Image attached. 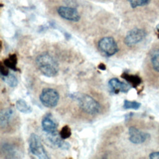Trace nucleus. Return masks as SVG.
Returning a JSON list of instances; mask_svg holds the SVG:
<instances>
[{"label":"nucleus","mask_w":159,"mask_h":159,"mask_svg":"<svg viewBox=\"0 0 159 159\" xmlns=\"http://www.w3.org/2000/svg\"><path fill=\"white\" fill-rule=\"evenodd\" d=\"M70 96L73 99H75L78 102L79 107L84 112L88 114H97L101 109L100 104L88 94L81 93H75L71 94Z\"/></svg>","instance_id":"f257e3e1"},{"label":"nucleus","mask_w":159,"mask_h":159,"mask_svg":"<svg viewBox=\"0 0 159 159\" xmlns=\"http://www.w3.org/2000/svg\"><path fill=\"white\" fill-rule=\"evenodd\" d=\"M36 64L39 71L46 76H55L58 73V63L47 53L39 55L36 58Z\"/></svg>","instance_id":"f03ea898"},{"label":"nucleus","mask_w":159,"mask_h":159,"mask_svg":"<svg viewBox=\"0 0 159 159\" xmlns=\"http://www.w3.org/2000/svg\"><path fill=\"white\" fill-rule=\"evenodd\" d=\"M29 148L30 152L40 159H48V155L45 150L40 137L35 134H32L29 138Z\"/></svg>","instance_id":"7ed1b4c3"},{"label":"nucleus","mask_w":159,"mask_h":159,"mask_svg":"<svg viewBox=\"0 0 159 159\" xmlns=\"http://www.w3.org/2000/svg\"><path fill=\"white\" fill-rule=\"evenodd\" d=\"M58 93L53 88H45L41 92L39 99L42 104L47 107H54L59 101Z\"/></svg>","instance_id":"20e7f679"},{"label":"nucleus","mask_w":159,"mask_h":159,"mask_svg":"<svg viewBox=\"0 0 159 159\" xmlns=\"http://www.w3.org/2000/svg\"><path fill=\"white\" fill-rule=\"evenodd\" d=\"M99 50L106 56H112L119 51V48L115 40L111 37L102 38L98 42Z\"/></svg>","instance_id":"39448f33"},{"label":"nucleus","mask_w":159,"mask_h":159,"mask_svg":"<svg viewBox=\"0 0 159 159\" xmlns=\"http://www.w3.org/2000/svg\"><path fill=\"white\" fill-rule=\"evenodd\" d=\"M146 37L144 30L139 28H134L129 30L124 39V43L129 47L134 46L142 42Z\"/></svg>","instance_id":"423d86ee"},{"label":"nucleus","mask_w":159,"mask_h":159,"mask_svg":"<svg viewBox=\"0 0 159 159\" xmlns=\"http://www.w3.org/2000/svg\"><path fill=\"white\" fill-rule=\"evenodd\" d=\"M57 12L60 17L68 20L78 22L80 19V15L79 12L74 7L60 6L58 8Z\"/></svg>","instance_id":"0eeeda50"},{"label":"nucleus","mask_w":159,"mask_h":159,"mask_svg":"<svg viewBox=\"0 0 159 159\" xmlns=\"http://www.w3.org/2000/svg\"><path fill=\"white\" fill-rule=\"evenodd\" d=\"M129 140L134 144L142 143L150 137L148 134L142 132L135 127H129Z\"/></svg>","instance_id":"6e6552de"},{"label":"nucleus","mask_w":159,"mask_h":159,"mask_svg":"<svg viewBox=\"0 0 159 159\" xmlns=\"http://www.w3.org/2000/svg\"><path fill=\"white\" fill-rule=\"evenodd\" d=\"M43 130L47 134H53L57 132V124L52 119L50 114H47L42 120Z\"/></svg>","instance_id":"1a4fd4ad"},{"label":"nucleus","mask_w":159,"mask_h":159,"mask_svg":"<svg viewBox=\"0 0 159 159\" xmlns=\"http://www.w3.org/2000/svg\"><path fill=\"white\" fill-rule=\"evenodd\" d=\"M109 85L114 93L117 94L119 92L127 93L131 88V85L126 84L124 82L119 81L117 78H114L109 81Z\"/></svg>","instance_id":"9d476101"},{"label":"nucleus","mask_w":159,"mask_h":159,"mask_svg":"<svg viewBox=\"0 0 159 159\" xmlns=\"http://www.w3.org/2000/svg\"><path fill=\"white\" fill-rule=\"evenodd\" d=\"M48 139L53 145L63 150H68L70 148V143L65 141V140L63 139L60 137V134H58L57 132L55 134H48Z\"/></svg>","instance_id":"9b49d317"},{"label":"nucleus","mask_w":159,"mask_h":159,"mask_svg":"<svg viewBox=\"0 0 159 159\" xmlns=\"http://www.w3.org/2000/svg\"><path fill=\"white\" fill-rule=\"evenodd\" d=\"M14 111L11 108L2 110L0 112V126L1 128L6 127L12 118Z\"/></svg>","instance_id":"f8f14e48"},{"label":"nucleus","mask_w":159,"mask_h":159,"mask_svg":"<svg viewBox=\"0 0 159 159\" xmlns=\"http://www.w3.org/2000/svg\"><path fill=\"white\" fill-rule=\"evenodd\" d=\"M1 150L7 158H17L19 152L16 147L9 143H5L1 146Z\"/></svg>","instance_id":"ddd939ff"},{"label":"nucleus","mask_w":159,"mask_h":159,"mask_svg":"<svg viewBox=\"0 0 159 159\" xmlns=\"http://www.w3.org/2000/svg\"><path fill=\"white\" fill-rule=\"evenodd\" d=\"M121 77L125 79L129 83V84L132 86L134 88H136L142 83L141 78L137 75H130L124 73L121 75Z\"/></svg>","instance_id":"4468645a"},{"label":"nucleus","mask_w":159,"mask_h":159,"mask_svg":"<svg viewBox=\"0 0 159 159\" xmlns=\"http://www.w3.org/2000/svg\"><path fill=\"white\" fill-rule=\"evenodd\" d=\"M17 57L16 54H11L8 58L4 60V65L8 68H10L14 71H19L17 68Z\"/></svg>","instance_id":"2eb2a0df"},{"label":"nucleus","mask_w":159,"mask_h":159,"mask_svg":"<svg viewBox=\"0 0 159 159\" xmlns=\"http://www.w3.org/2000/svg\"><path fill=\"white\" fill-rule=\"evenodd\" d=\"M16 106L19 111L24 114H29L32 111V108L24 99H18L16 101Z\"/></svg>","instance_id":"dca6fc26"},{"label":"nucleus","mask_w":159,"mask_h":159,"mask_svg":"<svg viewBox=\"0 0 159 159\" xmlns=\"http://www.w3.org/2000/svg\"><path fill=\"white\" fill-rule=\"evenodd\" d=\"M1 78L2 80L10 87H15L18 84V80L17 77L12 73H9L6 76H1Z\"/></svg>","instance_id":"f3484780"},{"label":"nucleus","mask_w":159,"mask_h":159,"mask_svg":"<svg viewBox=\"0 0 159 159\" xmlns=\"http://www.w3.org/2000/svg\"><path fill=\"white\" fill-rule=\"evenodd\" d=\"M151 63L154 70L159 72V49L155 50L151 56Z\"/></svg>","instance_id":"a211bd4d"},{"label":"nucleus","mask_w":159,"mask_h":159,"mask_svg":"<svg viewBox=\"0 0 159 159\" xmlns=\"http://www.w3.org/2000/svg\"><path fill=\"white\" fill-rule=\"evenodd\" d=\"M141 106V104L140 102H138L137 101H131L128 100H125L124 102V108L125 109H138Z\"/></svg>","instance_id":"6ab92c4d"},{"label":"nucleus","mask_w":159,"mask_h":159,"mask_svg":"<svg viewBox=\"0 0 159 159\" xmlns=\"http://www.w3.org/2000/svg\"><path fill=\"white\" fill-rule=\"evenodd\" d=\"M59 134H60V137L63 139L65 140V139L69 138L71 136V131L70 128L68 125H65L61 128Z\"/></svg>","instance_id":"aec40b11"},{"label":"nucleus","mask_w":159,"mask_h":159,"mask_svg":"<svg viewBox=\"0 0 159 159\" xmlns=\"http://www.w3.org/2000/svg\"><path fill=\"white\" fill-rule=\"evenodd\" d=\"M132 8L143 6L148 3L149 0H127Z\"/></svg>","instance_id":"412c9836"},{"label":"nucleus","mask_w":159,"mask_h":159,"mask_svg":"<svg viewBox=\"0 0 159 159\" xmlns=\"http://www.w3.org/2000/svg\"><path fill=\"white\" fill-rule=\"evenodd\" d=\"M0 73H1V76H6V75H7L9 73V70H7V67L5 65L4 66L2 64L1 65Z\"/></svg>","instance_id":"4be33fe9"},{"label":"nucleus","mask_w":159,"mask_h":159,"mask_svg":"<svg viewBox=\"0 0 159 159\" xmlns=\"http://www.w3.org/2000/svg\"><path fill=\"white\" fill-rule=\"evenodd\" d=\"M149 157L152 159H159V152H152L150 154Z\"/></svg>","instance_id":"5701e85b"},{"label":"nucleus","mask_w":159,"mask_h":159,"mask_svg":"<svg viewBox=\"0 0 159 159\" xmlns=\"http://www.w3.org/2000/svg\"><path fill=\"white\" fill-rule=\"evenodd\" d=\"M98 67H99V68L100 70H106V66H105V65L103 64V63L99 64V66H98Z\"/></svg>","instance_id":"b1692460"},{"label":"nucleus","mask_w":159,"mask_h":159,"mask_svg":"<svg viewBox=\"0 0 159 159\" xmlns=\"http://www.w3.org/2000/svg\"><path fill=\"white\" fill-rule=\"evenodd\" d=\"M156 29H157V30H159V24L158 25H157Z\"/></svg>","instance_id":"393cba45"}]
</instances>
